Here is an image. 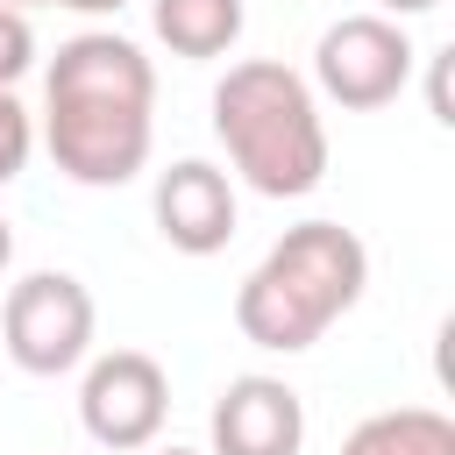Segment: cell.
I'll list each match as a JSON object with an SVG mask.
<instances>
[{
	"label": "cell",
	"instance_id": "6da1fadb",
	"mask_svg": "<svg viewBox=\"0 0 455 455\" xmlns=\"http://www.w3.org/2000/svg\"><path fill=\"white\" fill-rule=\"evenodd\" d=\"M156 142V71L142 43L85 28L43 71V149L71 185H128Z\"/></svg>",
	"mask_w": 455,
	"mask_h": 455
},
{
	"label": "cell",
	"instance_id": "7a4b0ae2",
	"mask_svg": "<svg viewBox=\"0 0 455 455\" xmlns=\"http://www.w3.org/2000/svg\"><path fill=\"white\" fill-rule=\"evenodd\" d=\"M363 284H370V249H363V235L341 228V220H299V228H284V235L263 249V263L242 277V291H235V327H242V341H256V348H270V355H299V348H313L341 313H355Z\"/></svg>",
	"mask_w": 455,
	"mask_h": 455
},
{
	"label": "cell",
	"instance_id": "3957f363",
	"mask_svg": "<svg viewBox=\"0 0 455 455\" xmlns=\"http://www.w3.org/2000/svg\"><path fill=\"white\" fill-rule=\"evenodd\" d=\"M213 135H220L235 178L263 199H306L327 178L320 92L277 57L228 64V78L213 85Z\"/></svg>",
	"mask_w": 455,
	"mask_h": 455
},
{
	"label": "cell",
	"instance_id": "277c9868",
	"mask_svg": "<svg viewBox=\"0 0 455 455\" xmlns=\"http://www.w3.org/2000/svg\"><path fill=\"white\" fill-rule=\"evenodd\" d=\"M100 306L71 270H28L0 306V348L28 377H64L92 355Z\"/></svg>",
	"mask_w": 455,
	"mask_h": 455
},
{
	"label": "cell",
	"instance_id": "5b68a950",
	"mask_svg": "<svg viewBox=\"0 0 455 455\" xmlns=\"http://www.w3.org/2000/svg\"><path fill=\"white\" fill-rule=\"evenodd\" d=\"M412 36L391 21V14H341L334 28H320L313 43V78L334 107L348 114H370V107H391L412 78Z\"/></svg>",
	"mask_w": 455,
	"mask_h": 455
},
{
	"label": "cell",
	"instance_id": "8992f818",
	"mask_svg": "<svg viewBox=\"0 0 455 455\" xmlns=\"http://www.w3.org/2000/svg\"><path fill=\"white\" fill-rule=\"evenodd\" d=\"M78 419H85V434H92L100 448H114V455L149 448V441L164 434V419H171V377H164V363L142 355V348L92 355V370H85V384H78Z\"/></svg>",
	"mask_w": 455,
	"mask_h": 455
},
{
	"label": "cell",
	"instance_id": "52a82bcc",
	"mask_svg": "<svg viewBox=\"0 0 455 455\" xmlns=\"http://www.w3.org/2000/svg\"><path fill=\"white\" fill-rule=\"evenodd\" d=\"M213 448L206 455H299L306 448V405L284 377H228V391L213 398Z\"/></svg>",
	"mask_w": 455,
	"mask_h": 455
},
{
	"label": "cell",
	"instance_id": "ba28073f",
	"mask_svg": "<svg viewBox=\"0 0 455 455\" xmlns=\"http://www.w3.org/2000/svg\"><path fill=\"white\" fill-rule=\"evenodd\" d=\"M156 235L178 256H220L235 242V178L206 156H185L156 178Z\"/></svg>",
	"mask_w": 455,
	"mask_h": 455
},
{
	"label": "cell",
	"instance_id": "9c48e42d",
	"mask_svg": "<svg viewBox=\"0 0 455 455\" xmlns=\"http://www.w3.org/2000/svg\"><path fill=\"white\" fill-rule=\"evenodd\" d=\"M149 28L171 57H228L249 28L242 0H149Z\"/></svg>",
	"mask_w": 455,
	"mask_h": 455
},
{
	"label": "cell",
	"instance_id": "30bf717a",
	"mask_svg": "<svg viewBox=\"0 0 455 455\" xmlns=\"http://www.w3.org/2000/svg\"><path fill=\"white\" fill-rule=\"evenodd\" d=\"M341 455H455V419L434 405H391L355 419Z\"/></svg>",
	"mask_w": 455,
	"mask_h": 455
},
{
	"label": "cell",
	"instance_id": "8fae6325",
	"mask_svg": "<svg viewBox=\"0 0 455 455\" xmlns=\"http://www.w3.org/2000/svg\"><path fill=\"white\" fill-rule=\"evenodd\" d=\"M28 156H36V121H28V107L0 85V192L28 171Z\"/></svg>",
	"mask_w": 455,
	"mask_h": 455
},
{
	"label": "cell",
	"instance_id": "7c38bea8",
	"mask_svg": "<svg viewBox=\"0 0 455 455\" xmlns=\"http://www.w3.org/2000/svg\"><path fill=\"white\" fill-rule=\"evenodd\" d=\"M28 64H36V28H28V14H21V7H7V0H0V85L14 92V85L28 78Z\"/></svg>",
	"mask_w": 455,
	"mask_h": 455
},
{
	"label": "cell",
	"instance_id": "4fadbf2b",
	"mask_svg": "<svg viewBox=\"0 0 455 455\" xmlns=\"http://www.w3.org/2000/svg\"><path fill=\"white\" fill-rule=\"evenodd\" d=\"M427 7H441V0H377V14H391V21H405V14H427Z\"/></svg>",
	"mask_w": 455,
	"mask_h": 455
},
{
	"label": "cell",
	"instance_id": "5bb4252c",
	"mask_svg": "<svg viewBox=\"0 0 455 455\" xmlns=\"http://www.w3.org/2000/svg\"><path fill=\"white\" fill-rule=\"evenodd\" d=\"M57 7H71V14H121L128 0H57Z\"/></svg>",
	"mask_w": 455,
	"mask_h": 455
},
{
	"label": "cell",
	"instance_id": "9a60e30c",
	"mask_svg": "<svg viewBox=\"0 0 455 455\" xmlns=\"http://www.w3.org/2000/svg\"><path fill=\"white\" fill-rule=\"evenodd\" d=\"M14 263V228H7V213H0V270Z\"/></svg>",
	"mask_w": 455,
	"mask_h": 455
},
{
	"label": "cell",
	"instance_id": "2e32d148",
	"mask_svg": "<svg viewBox=\"0 0 455 455\" xmlns=\"http://www.w3.org/2000/svg\"><path fill=\"white\" fill-rule=\"evenodd\" d=\"M7 7H21V14H28V7H57V0H7Z\"/></svg>",
	"mask_w": 455,
	"mask_h": 455
},
{
	"label": "cell",
	"instance_id": "e0dca14e",
	"mask_svg": "<svg viewBox=\"0 0 455 455\" xmlns=\"http://www.w3.org/2000/svg\"><path fill=\"white\" fill-rule=\"evenodd\" d=\"M156 455H206V448H178V441H171V448H156Z\"/></svg>",
	"mask_w": 455,
	"mask_h": 455
}]
</instances>
